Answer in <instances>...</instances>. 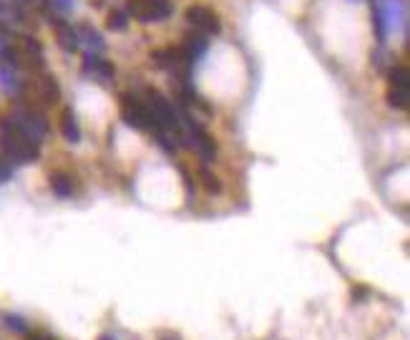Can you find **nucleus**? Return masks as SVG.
I'll return each instance as SVG.
<instances>
[{"instance_id": "obj_1", "label": "nucleus", "mask_w": 410, "mask_h": 340, "mask_svg": "<svg viewBox=\"0 0 410 340\" xmlns=\"http://www.w3.org/2000/svg\"><path fill=\"white\" fill-rule=\"evenodd\" d=\"M0 146H3V154H6L8 159H13L15 164L33 161L41 156L38 139H33V136H28V134L23 132L21 126L13 121V116L0 118Z\"/></svg>"}, {"instance_id": "obj_2", "label": "nucleus", "mask_w": 410, "mask_h": 340, "mask_svg": "<svg viewBox=\"0 0 410 340\" xmlns=\"http://www.w3.org/2000/svg\"><path fill=\"white\" fill-rule=\"evenodd\" d=\"M43 46L35 41L33 35H21L18 43L8 46L3 51V63L13 66V69H30V71H41L43 69Z\"/></svg>"}, {"instance_id": "obj_3", "label": "nucleus", "mask_w": 410, "mask_h": 340, "mask_svg": "<svg viewBox=\"0 0 410 340\" xmlns=\"http://www.w3.org/2000/svg\"><path fill=\"white\" fill-rule=\"evenodd\" d=\"M151 61L159 66V69L169 71V73H174V78L179 81H189L192 76V69H194V61L189 58V53L181 46H171V48H161V51H153L151 53Z\"/></svg>"}, {"instance_id": "obj_4", "label": "nucleus", "mask_w": 410, "mask_h": 340, "mask_svg": "<svg viewBox=\"0 0 410 340\" xmlns=\"http://www.w3.org/2000/svg\"><path fill=\"white\" fill-rule=\"evenodd\" d=\"M121 118L126 126H131L136 132H151V114L144 98L133 96V93H124L121 96Z\"/></svg>"}, {"instance_id": "obj_5", "label": "nucleus", "mask_w": 410, "mask_h": 340, "mask_svg": "<svg viewBox=\"0 0 410 340\" xmlns=\"http://www.w3.org/2000/svg\"><path fill=\"white\" fill-rule=\"evenodd\" d=\"M126 13L141 23H159L171 15L169 0H126Z\"/></svg>"}, {"instance_id": "obj_6", "label": "nucleus", "mask_w": 410, "mask_h": 340, "mask_svg": "<svg viewBox=\"0 0 410 340\" xmlns=\"http://www.w3.org/2000/svg\"><path fill=\"white\" fill-rule=\"evenodd\" d=\"M21 91H26L33 101H38L41 106H53L58 104V98H61V86L58 81L50 73H41V76L30 81V84L21 86Z\"/></svg>"}, {"instance_id": "obj_7", "label": "nucleus", "mask_w": 410, "mask_h": 340, "mask_svg": "<svg viewBox=\"0 0 410 340\" xmlns=\"http://www.w3.org/2000/svg\"><path fill=\"white\" fill-rule=\"evenodd\" d=\"M187 23L196 30V33H202V35H216L219 30H222L219 15H216L209 6L187 8Z\"/></svg>"}, {"instance_id": "obj_8", "label": "nucleus", "mask_w": 410, "mask_h": 340, "mask_svg": "<svg viewBox=\"0 0 410 340\" xmlns=\"http://www.w3.org/2000/svg\"><path fill=\"white\" fill-rule=\"evenodd\" d=\"M184 124H187V136H184V141H192V149H194L202 159H214L216 154V141L212 139V134L207 132V129H202V126L196 124V121H192L189 116H184Z\"/></svg>"}, {"instance_id": "obj_9", "label": "nucleus", "mask_w": 410, "mask_h": 340, "mask_svg": "<svg viewBox=\"0 0 410 340\" xmlns=\"http://www.w3.org/2000/svg\"><path fill=\"white\" fill-rule=\"evenodd\" d=\"M84 76L109 86L113 81V76H116V69H113V63H109L106 58L96 56V53H88V56H84Z\"/></svg>"}, {"instance_id": "obj_10", "label": "nucleus", "mask_w": 410, "mask_h": 340, "mask_svg": "<svg viewBox=\"0 0 410 340\" xmlns=\"http://www.w3.org/2000/svg\"><path fill=\"white\" fill-rule=\"evenodd\" d=\"M13 121L21 126L23 132L33 136V139L41 141V136L48 134V118L43 116L41 111H35V109H28V111H18L13 114Z\"/></svg>"}, {"instance_id": "obj_11", "label": "nucleus", "mask_w": 410, "mask_h": 340, "mask_svg": "<svg viewBox=\"0 0 410 340\" xmlns=\"http://www.w3.org/2000/svg\"><path fill=\"white\" fill-rule=\"evenodd\" d=\"M53 33H56V41L66 53H76L78 46H81V38H78V30L66 21H53Z\"/></svg>"}, {"instance_id": "obj_12", "label": "nucleus", "mask_w": 410, "mask_h": 340, "mask_svg": "<svg viewBox=\"0 0 410 340\" xmlns=\"http://www.w3.org/2000/svg\"><path fill=\"white\" fill-rule=\"evenodd\" d=\"M61 132H63V136H66V141H71V144H78V141H81V126H78V118H76V114H73V109H63Z\"/></svg>"}, {"instance_id": "obj_13", "label": "nucleus", "mask_w": 410, "mask_h": 340, "mask_svg": "<svg viewBox=\"0 0 410 340\" xmlns=\"http://www.w3.org/2000/svg\"><path fill=\"white\" fill-rule=\"evenodd\" d=\"M181 48L187 51L192 61H199V58L204 56V51H207V38H204L202 33H196V30H194V33H187V35H184Z\"/></svg>"}, {"instance_id": "obj_14", "label": "nucleus", "mask_w": 410, "mask_h": 340, "mask_svg": "<svg viewBox=\"0 0 410 340\" xmlns=\"http://www.w3.org/2000/svg\"><path fill=\"white\" fill-rule=\"evenodd\" d=\"M50 189L53 195L61 197V199H68L73 195V177L66 172H53L50 174Z\"/></svg>"}, {"instance_id": "obj_15", "label": "nucleus", "mask_w": 410, "mask_h": 340, "mask_svg": "<svg viewBox=\"0 0 410 340\" xmlns=\"http://www.w3.org/2000/svg\"><path fill=\"white\" fill-rule=\"evenodd\" d=\"M388 104L393 106V109H398V111H405L410 106V89L388 84Z\"/></svg>"}, {"instance_id": "obj_16", "label": "nucleus", "mask_w": 410, "mask_h": 340, "mask_svg": "<svg viewBox=\"0 0 410 340\" xmlns=\"http://www.w3.org/2000/svg\"><path fill=\"white\" fill-rule=\"evenodd\" d=\"M78 38H81V43H88L91 48H93V53H101L106 48L104 35L98 33L96 28H91V26H81L78 28Z\"/></svg>"}, {"instance_id": "obj_17", "label": "nucleus", "mask_w": 410, "mask_h": 340, "mask_svg": "<svg viewBox=\"0 0 410 340\" xmlns=\"http://www.w3.org/2000/svg\"><path fill=\"white\" fill-rule=\"evenodd\" d=\"M0 84L6 91H21V84L15 78V69L8 66V63H0Z\"/></svg>"}, {"instance_id": "obj_18", "label": "nucleus", "mask_w": 410, "mask_h": 340, "mask_svg": "<svg viewBox=\"0 0 410 340\" xmlns=\"http://www.w3.org/2000/svg\"><path fill=\"white\" fill-rule=\"evenodd\" d=\"M106 23H109V28L111 30H126L129 28V13L126 10H111V13L106 15Z\"/></svg>"}, {"instance_id": "obj_19", "label": "nucleus", "mask_w": 410, "mask_h": 340, "mask_svg": "<svg viewBox=\"0 0 410 340\" xmlns=\"http://www.w3.org/2000/svg\"><path fill=\"white\" fill-rule=\"evenodd\" d=\"M388 84L390 86H405V89H410V71L405 69V66H395V69L390 71Z\"/></svg>"}, {"instance_id": "obj_20", "label": "nucleus", "mask_w": 410, "mask_h": 340, "mask_svg": "<svg viewBox=\"0 0 410 340\" xmlns=\"http://www.w3.org/2000/svg\"><path fill=\"white\" fill-rule=\"evenodd\" d=\"M3 323H6L8 328H10V330H13V333H28V323H26V320L21 318V315H13V312H6V315H3Z\"/></svg>"}, {"instance_id": "obj_21", "label": "nucleus", "mask_w": 410, "mask_h": 340, "mask_svg": "<svg viewBox=\"0 0 410 340\" xmlns=\"http://www.w3.org/2000/svg\"><path fill=\"white\" fill-rule=\"evenodd\" d=\"M202 181L209 195H222V181H219V177H214V174L209 172V169H202Z\"/></svg>"}, {"instance_id": "obj_22", "label": "nucleus", "mask_w": 410, "mask_h": 340, "mask_svg": "<svg viewBox=\"0 0 410 340\" xmlns=\"http://www.w3.org/2000/svg\"><path fill=\"white\" fill-rule=\"evenodd\" d=\"M373 26H375V30H378V38L380 41H385V35H388V28H385V23H388V18H385V10H382L380 6H375L373 8Z\"/></svg>"}, {"instance_id": "obj_23", "label": "nucleus", "mask_w": 410, "mask_h": 340, "mask_svg": "<svg viewBox=\"0 0 410 340\" xmlns=\"http://www.w3.org/2000/svg\"><path fill=\"white\" fill-rule=\"evenodd\" d=\"M15 164L13 159H8V156H0V184H6L10 177H13V172H15Z\"/></svg>"}, {"instance_id": "obj_24", "label": "nucleus", "mask_w": 410, "mask_h": 340, "mask_svg": "<svg viewBox=\"0 0 410 340\" xmlns=\"http://www.w3.org/2000/svg\"><path fill=\"white\" fill-rule=\"evenodd\" d=\"M73 3H76V0H53V8H58V10H63V13H68V10H73Z\"/></svg>"}, {"instance_id": "obj_25", "label": "nucleus", "mask_w": 410, "mask_h": 340, "mask_svg": "<svg viewBox=\"0 0 410 340\" xmlns=\"http://www.w3.org/2000/svg\"><path fill=\"white\" fill-rule=\"evenodd\" d=\"M10 38H13V30L8 28L6 23L0 21V43H6V41H10Z\"/></svg>"}, {"instance_id": "obj_26", "label": "nucleus", "mask_w": 410, "mask_h": 340, "mask_svg": "<svg viewBox=\"0 0 410 340\" xmlns=\"http://www.w3.org/2000/svg\"><path fill=\"white\" fill-rule=\"evenodd\" d=\"M28 340H53L48 333H28Z\"/></svg>"}, {"instance_id": "obj_27", "label": "nucleus", "mask_w": 410, "mask_h": 340, "mask_svg": "<svg viewBox=\"0 0 410 340\" xmlns=\"http://www.w3.org/2000/svg\"><path fill=\"white\" fill-rule=\"evenodd\" d=\"M98 340H116V338H113V335H106L104 333V335H98Z\"/></svg>"}]
</instances>
